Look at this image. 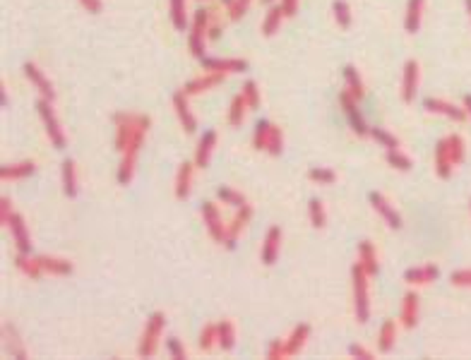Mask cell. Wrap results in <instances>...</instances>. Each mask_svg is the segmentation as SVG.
I'll use <instances>...</instances> for the list:
<instances>
[{"label":"cell","mask_w":471,"mask_h":360,"mask_svg":"<svg viewBox=\"0 0 471 360\" xmlns=\"http://www.w3.org/2000/svg\"><path fill=\"white\" fill-rule=\"evenodd\" d=\"M149 127H151V118L144 116V113H139L137 127H135L130 142H128V147L121 151V154H123L121 156V166H118V173H116V178H118V183H121V185H128L132 180L135 164H137V154H139V149H142L144 137H147Z\"/></svg>","instance_id":"obj_1"},{"label":"cell","mask_w":471,"mask_h":360,"mask_svg":"<svg viewBox=\"0 0 471 360\" xmlns=\"http://www.w3.org/2000/svg\"><path fill=\"white\" fill-rule=\"evenodd\" d=\"M210 22H212V8H198L193 15V22H190V36H188V50L190 55H195L198 60H202L207 55V32H210Z\"/></svg>","instance_id":"obj_2"},{"label":"cell","mask_w":471,"mask_h":360,"mask_svg":"<svg viewBox=\"0 0 471 360\" xmlns=\"http://www.w3.org/2000/svg\"><path fill=\"white\" fill-rule=\"evenodd\" d=\"M351 281H353V312H356L358 322H368L370 319V291H368V274L361 264L351 267Z\"/></svg>","instance_id":"obj_3"},{"label":"cell","mask_w":471,"mask_h":360,"mask_svg":"<svg viewBox=\"0 0 471 360\" xmlns=\"http://www.w3.org/2000/svg\"><path fill=\"white\" fill-rule=\"evenodd\" d=\"M164 327H166V314L164 312H151L149 319H147V324H144L139 346H137L139 358H151V356H154L156 348H159L161 334H164Z\"/></svg>","instance_id":"obj_4"},{"label":"cell","mask_w":471,"mask_h":360,"mask_svg":"<svg viewBox=\"0 0 471 360\" xmlns=\"http://www.w3.org/2000/svg\"><path fill=\"white\" fill-rule=\"evenodd\" d=\"M36 113H39V118H41L43 127H46V134H48L50 144H53L55 149H65V147H67V137H65L63 127H60L58 116H55L53 101H48V99H39V101H36Z\"/></svg>","instance_id":"obj_5"},{"label":"cell","mask_w":471,"mask_h":360,"mask_svg":"<svg viewBox=\"0 0 471 360\" xmlns=\"http://www.w3.org/2000/svg\"><path fill=\"white\" fill-rule=\"evenodd\" d=\"M418 87H421V65L418 60L409 58L402 67V101L404 104H414L418 97Z\"/></svg>","instance_id":"obj_6"},{"label":"cell","mask_w":471,"mask_h":360,"mask_svg":"<svg viewBox=\"0 0 471 360\" xmlns=\"http://www.w3.org/2000/svg\"><path fill=\"white\" fill-rule=\"evenodd\" d=\"M339 106H341V111H344L346 120H349L351 130L356 132L358 137H366V134H370V127L366 125V120H363L361 111H358V101L353 99L346 89H341L339 92Z\"/></svg>","instance_id":"obj_7"},{"label":"cell","mask_w":471,"mask_h":360,"mask_svg":"<svg viewBox=\"0 0 471 360\" xmlns=\"http://www.w3.org/2000/svg\"><path fill=\"white\" fill-rule=\"evenodd\" d=\"M137 120H139V113H123V111L114 113V127H116L114 149L123 151L128 147V142H130L135 127H137Z\"/></svg>","instance_id":"obj_8"},{"label":"cell","mask_w":471,"mask_h":360,"mask_svg":"<svg viewBox=\"0 0 471 360\" xmlns=\"http://www.w3.org/2000/svg\"><path fill=\"white\" fill-rule=\"evenodd\" d=\"M200 63L207 72H219V75H243L248 70L245 58H212V55H205Z\"/></svg>","instance_id":"obj_9"},{"label":"cell","mask_w":471,"mask_h":360,"mask_svg":"<svg viewBox=\"0 0 471 360\" xmlns=\"http://www.w3.org/2000/svg\"><path fill=\"white\" fill-rule=\"evenodd\" d=\"M202 221H205V228L207 233H210V238L217 240V243H224V238H226V223H224L217 205L202 202Z\"/></svg>","instance_id":"obj_10"},{"label":"cell","mask_w":471,"mask_h":360,"mask_svg":"<svg viewBox=\"0 0 471 360\" xmlns=\"http://www.w3.org/2000/svg\"><path fill=\"white\" fill-rule=\"evenodd\" d=\"M368 202H370V207H373V209L378 212V216L383 219V221L392 230H400L402 228V214L390 205V200H387L383 193H370L368 195Z\"/></svg>","instance_id":"obj_11"},{"label":"cell","mask_w":471,"mask_h":360,"mask_svg":"<svg viewBox=\"0 0 471 360\" xmlns=\"http://www.w3.org/2000/svg\"><path fill=\"white\" fill-rule=\"evenodd\" d=\"M171 104H173V109H176V116H178V120H181L183 130L188 134H193L198 130V118H195L193 109H190V97L183 92V89H178V92L171 97Z\"/></svg>","instance_id":"obj_12"},{"label":"cell","mask_w":471,"mask_h":360,"mask_svg":"<svg viewBox=\"0 0 471 360\" xmlns=\"http://www.w3.org/2000/svg\"><path fill=\"white\" fill-rule=\"evenodd\" d=\"M22 70H25V77L32 82V87L36 89L39 94H41V99H48V101H55V89H53V82L46 77V72L41 70L36 63H25L22 65Z\"/></svg>","instance_id":"obj_13"},{"label":"cell","mask_w":471,"mask_h":360,"mask_svg":"<svg viewBox=\"0 0 471 360\" xmlns=\"http://www.w3.org/2000/svg\"><path fill=\"white\" fill-rule=\"evenodd\" d=\"M423 109L428 111V113L450 118V120H454V123H464V120H467V118H469V116H467V111H464V106H462V109H459V106L450 104V101H445V99H435V97L423 99Z\"/></svg>","instance_id":"obj_14"},{"label":"cell","mask_w":471,"mask_h":360,"mask_svg":"<svg viewBox=\"0 0 471 360\" xmlns=\"http://www.w3.org/2000/svg\"><path fill=\"white\" fill-rule=\"evenodd\" d=\"M252 219V207L250 205H243L238 207V212H235V216L231 219V223L226 226V238H224V245L228 247V250H233L235 243H238L240 233L245 230V226L250 223Z\"/></svg>","instance_id":"obj_15"},{"label":"cell","mask_w":471,"mask_h":360,"mask_svg":"<svg viewBox=\"0 0 471 360\" xmlns=\"http://www.w3.org/2000/svg\"><path fill=\"white\" fill-rule=\"evenodd\" d=\"M421 317V298L416 291H409L402 298V305H400V319H402V327L404 329H414L418 324Z\"/></svg>","instance_id":"obj_16"},{"label":"cell","mask_w":471,"mask_h":360,"mask_svg":"<svg viewBox=\"0 0 471 360\" xmlns=\"http://www.w3.org/2000/svg\"><path fill=\"white\" fill-rule=\"evenodd\" d=\"M8 228H10V233H13L17 252H22V255H32V235H29V228H27V223H25V216H22L20 212L13 214Z\"/></svg>","instance_id":"obj_17"},{"label":"cell","mask_w":471,"mask_h":360,"mask_svg":"<svg viewBox=\"0 0 471 360\" xmlns=\"http://www.w3.org/2000/svg\"><path fill=\"white\" fill-rule=\"evenodd\" d=\"M279 247H282V228L279 226L267 228L265 240H262V250H260V262L265 264V267H272V264L277 262Z\"/></svg>","instance_id":"obj_18"},{"label":"cell","mask_w":471,"mask_h":360,"mask_svg":"<svg viewBox=\"0 0 471 360\" xmlns=\"http://www.w3.org/2000/svg\"><path fill=\"white\" fill-rule=\"evenodd\" d=\"M224 77L226 75H219V72H205L202 77H195V80L185 82L183 92L188 94V97H198V94H205V92H210V89L219 87V84L224 82Z\"/></svg>","instance_id":"obj_19"},{"label":"cell","mask_w":471,"mask_h":360,"mask_svg":"<svg viewBox=\"0 0 471 360\" xmlns=\"http://www.w3.org/2000/svg\"><path fill=\"white\" fill-rule=\"evenodd\" d=\"M452 171H454V161L450 154V139L445 137L435 144V173H437V178L447 180V178H452Z\"/></svg>","instance_id":"obj_20"},{"label":"cell","mask_w":471,"mask_h":360,"mask_svg":"<svg viewBox=\"0 0 471 360\" xmlns=\"http://www.w3.org/2000/svg\"><path fill=\"white\" fill-rule=\"evenodd\" d=\"M440 277V269L435 267V264H423V267H411L404 272V281L411 286H428L437 281Z\"/></svg>","instance_id":"obj_21"},{"label":"cell","mask_w":471,"mask_h":360,"mask_svg":"<svg viewBox=\"0 0 471 360\" xmlns=\"http://www.w3.org/2000/svg\"><path fill=\"white\" fill-rule=\"evenodd\" d=\"M195 166L198 164H190V161H183L181 166H178V173H176V197L178 200H188L190 193H193V178H195Z\"/></svg>","instance_id":"obj_22"},{"label":"cell","mask_w":471,"mask_h":360,"mask_svg":"<svg viewBox=\"0 0 471 360\" xmlns=\"http://www.w3.org/2000/svg\"><path fill=\"white\" fill-rule=\"evenodd\" d=\"M308 336H310V324H306V322L296 324L294 331H291V334H289V339L284 341V353H286V358L299 356V353L303 351V346H306Z\"/></svg>","instance_id":"obj_23"},{"label":"cell","mask_w":471,"mask_h":360,"mask_svg":"<svg viewBox=\"0 0 471 360\" xmlns=\"http://www.w3.org/2000/svg\"><path fill=\"white\" fill-rule=\"evenodd\" d=\"M0 331H3V346H5V351H8L13 358L25 360L27 358V348H25V344H22V339H20V331H17L10 322H5L3 327H0Z\"/></svg>","instance_id":"obj_24"},{"label":"cell","mask_w":471,"mask_h":360,"mask_svg":"<svg viewBox=\"0 0 471 360\" xmlns=\"http://www.w3.org/2000/svg\"><path fill=\"white\" fill-rule=\"evenodd\" d=\"M358 264L366 269L368 277H378L380 274L378 252H375V245L370 243V240H361V243H358Z\"/></svg>","instance_id":"obj_25"},{"label":"cell","mask_w":471,"mask_h":360,"mask_svg":"<svg viewBox=\"0 0 471 360\" xmlns=\"http://www.w3.org/2000/svg\"><path fill=\"white\" fill-rule=\"evenodd\" d=\"M341 75H344V89L351 94L356 101H361L366 97V84H363V77L361 72L356 70L353 65H344V70H341Z\"/></svg>","instance_id":"obj_26"},{"label":"cell","mask_w":471,"mask_h":360,"mask_svg":"<svg viewBox=\"0 0 471 360\" xmlns=\"http://www.w3.org/2000/svg\"><path fill=\"white\" fill-rule=\"evenodd\" d=\"M425 0H407V13H404V29L409 34H416L423 22Z\"/></svg>","instance_id":"obj_27"},{"label":"cell","mask_w":471,"mask_h":360,"mask_svg":"<svg viewBox=\"0 0 471 360\" xmlns=\"http://www.w3.org/2000/svg\"><path fill=\"white\" fill-rule=\"evenodd\" d=\"M39 264L43 267L46 274H53V277H70L72 274V262L65 260V257H48V255H36Z\"/></svg>","instance_id":"obj_28"},{"label":"cell","mask_w":471,"mask_h":360,"mask_svg":"<svg viewBox=\"0 0 471 360\" xmlns=\"http://www.w3.org/2000/svg\"><path fill=\"white\" fill-rule=\"evenodd\" d=\"M214 147H217V132L214 130H207L200 137L198 151H195V164H198V168L210 166V159H212V151H214Z\"/></svg>","instance_id":"obj_29"},{"label":"cell","mask_w":471,"mask_h":360,"mask_svg":"<svg viewBox=\"0 0 471 360\" xmlns=\"http://www.w3.org/2000/svg\"><path fill=\"white\" fill-rule=\"evenodd\" d=\"M168 17L171 25L178 32H185L190 27V15H188V0H168Z\"/></svg>","instance_id":"obj_30"},{"label":"cell","mask_w":471,"mask_h":360,"mask_svg":"<svg viewBox=\"0 0 471 360\" xmlns=\"http://www.w3.org/2000/svg\"><path fill=\"white\" fill-rule=\"evenodd\" d=\"M284 10H282V5H269L267 8V13H265V17H262V36H274V34L279 32V27H282V22H284Z\"/></svg>","instance_id":"obj_31"},{"label":"cell","mask_w":471,"mask_h":360,"mask_svg":"<svg viewBox=\"0 0 471 360\" xmlns=\"http://www.w3.org/2000/svg\"><path fill=\"white\" fill-rule=\"evenodd\" d=\"M15 267L20 269L22 274H25L27 279H32V281H39L43 277V267L39 264V260L36 257H29V255H22V252H17V257H15Z\"/></svg>","instance_id":"obj_32"},{"label":"cell","mask_w":471,"mask_h":360,"mask_svg":"<svg viewBox=\"0 0 471 360\" xmlns=\"http://www.w3.org/2000/svg\"><path fill=\"white\" fill-rule=\"evenodd\" d=\"M36 171V164L34 161H20V164H5L0 168V178L3 180H22L29 178Z\"/></svg>","instance_id":"obj_33"},{"label":"cell","mask_w":471,"mask_h":360,"mask_svg":"<svg viewBox=\"0 0 471 360\" xmlns=\"http://www.w3.org/2000/svg\"><path fill=\"white\" fill-rule=\"evenodd\" d=\"M248 104H245V99H243V94H235V97L231 99V104H228V109H226V120H228V125L231 127H238V125H243V120H245V113H248Z\"/></svg>","instance_id":"obj_34"},{"label":"cell","mask_w":471,"mask_h":360,"mask_svg":"<svg viewBox=\"0 0 471 360\" xmlns=\"http://www.w3.org/2000/svg\"><path fill=\"white\" fill-rule=\"evenodd\" d=\"M395 341H397V322L395 319H385L383 327H380V334H378L380 353H390L392 348H395Z\"/></svg>","instance_id":"obj_35"},{"label":"cell","mask_w":471,"mask_h":360,"mask_svg":"<svg viewBox=\"0 0 471 360\" xmlns=\"http://www.w3.org/2000/svg\"><path fill=\"white\" fill-rule=\"evenodd\" d=\"M217 344L221 351H231L235 346V327L228 319H221V322L217 324Z\"/></svg>","instance_id":"obj_36"},{"label":"cell","mask_w":471,"mask_h":360,"mask_svg":"<svg viewBox=\"0 0 471 360\" xmlns=\"http://www.w3.org/2000/svg\"><path fill=\"white\" fill-rule=\"evenodd\" d=\"M332 15H334V22L339 29H351L353 25V15H351V5L346 3V0H334L332 3Z\"/></svg>","instance_id":"obj_37"},{"label":"cell","mask_w":471,"mask_h":360,"mask_svg":"<svg viewBox=\"0 0 471 360\" xmlns=\"http://www.w3.org/2000/svg\"><path fill=\"white\" fill-rule=\"evenodd\" d=\"M63 190H65V197H70V200L77 195V168L72 159L63 161Z\"/></svg>","instance_id":"obj_38"},{"label":"cell","mask_w":471,"mask_h":360,"mask_svg":"<svg viewBox=\"0 0 471 360\" xmlns=\"http://www.w3.org/2000/svg\"><path fill=\"white\" fill-rule=\"evenodd\" d=\"M267 154L269 156H282V151H284V132H282V127L279 125H269V137H267Z\"/></svg>","instance_id":"obj_39"},{"label":"cell","mask_w":471,"mask_h":360,"mask_svg":"<svg viewBox=\"0 0 471 360\" xmlns=\"http://www.w3.org/2000/svg\"><path fill=\"white\" fill-rule=\"evenodd\" d=\"M308 216H310L313 228H325V223H327V212H325V205L318 197L308 202Z\"/></svg>","instance_id":"obj_40"},{"label":"cell","mask_w":471,"mask_h":360,"mask_svg":"<svg viewBox=\"0 0 471 360\" xmlns=\"http://www.w3.org/2000/svg\"><path fill=\"white\" fill-rule=\"evenodd\" d=\"M370 137H373L375 142L380 144V147H385L387 151L400 149V139H397L392 132H387L385 127H370Z\"/></svg>","instance_id":"obj_41"},{"label":"cell","mask_w":471,"mask_h":360,"mask_svg":"<svg viewBox=\"0 0 471 360\" xmlns=\"http://www.w3.org/2000/svg\"><path fill=\"white\" fill-rule=\"evenodd\" d=\"M217 197L224 202V205H231V207H235V209L243 207V205H248L243 193H238V190H233V188H226V185H221V188L217 190Z\"/></svg>","instance_id":"obj_42"},{"label":"cell","mask_w":471,"mask_h":360,"mask_svg":"<svg viewBox=\"0 0 471 360\" xmlns=\"http://www.w3.org/2000/svg\"><path fill=\"white\" fill-rule=\"evenodd\" d=\"M385 161L390 164L395 171H402V173H409L414 168V164H411V159H409L407 154H402L400 149H392V151H387V156H385Z\"/></svg>","instance_id":"obj_43"},{"label":"cell","mask_w":471,"mask_h":360,"mask_svg":"<svg viewBox=\"0 0 471 360\" xmlns=\"http://www.w3.org/2000/svg\"><path fill=\"white\" fill-rule=\"evenodd\" d=\"M243 99H245V104H248V109L250 111H257L260 109V87H257V82L255 80H248L243 84Z\"/></svg>","instance_id":"obj_44"},{"label":"cell","mask_w":471,"mask_h":360,"mask_svg":"<svg viewBox=\"0 0 471 360\" xmlns=\"http://www.w3.org/2000/svg\"><path fill=\"white\" fill-rule=\"evenodd\" d=\"M308 178L313 180V183H320V185H334L336 183V173L332 168H325V166H313L310 171H308Z\"/></svg>","instance_id":"obj_45"},{"label":"cell","mask_w":471,"mask_h":360,"mask_svg":"<svg viewBox=\"0 0 471 360\" xmlns=\"http://www.w3.org/2000/svg\"><path fill=\"white\" fill-rule=\"evenodd\" d=\"M269 125H272V120H260L255 125V134H252V147H255L257 151H265L267 149Z\"/></svg>","instance_id":"obj_46"},{"label":"cell","mask_w":471,"mask_h":360,"mask_svg":"<svg viewBox=\"0 0 471 360\" xmlns=\"http://www.w3.org/2000/svg\"><path fill=\"white\" fill-rule=\"evenodd\" d=\"M450 154H452V161H454V166H459L464 161V154H467V147H464V137L462 134H450Z\"/></svg>","instance_id":"obj_47"},{"label":"cell","mask_w":471,"mask_h":360,"mask_svg":"<svg viewBox=\"0 0 471 360\" xmlns=\"http://www.w3.org/2000/svg\"><path fill=\"white\" fill-rule=\"evenodd\" d=\"M217 344V324H205L200 334V351H210Z\"/></svg>","instance_id":"obj_48"},{"label":"cell","mask_w":471,"mask_h":360,"mask_svg":"<svg viewBox=\"0 0 471 360\" xmlns=\"http://www.w3.org/2000/svg\"><path fill=\"white\" fill-rule=\"evenodd\" d=\"M250 5H252V0H233V3L226 8V10H228V13H226V15H228V20H231V22H238L240 17L248 13Z\"/></svg>","instance_id":"obj_49"},{"label":"cell","mask_w":471,"mask_h":360,"mask_svg":"<svg viewBox=\"0 0 471 360\" xmlns=\"http://www.w3.org/2000/svg\"><path fill=\"white\" fill-rule=\"evenodd\" d=\"M452 286H459V289H471V269H457L450 277Z\"/></svg>","instance_id":"obj_50"},{"label":"cell","mask_w":471,"mask_h":360,"mask_svg":"<svg viewBox=\"0 0 471 360\" xmlns=\"http://www.w3.org/2000/svg\"><path fill=\"white\" fill-rule=\"evenodd\" d=\"M166 348H168V353H171V358H176V360H185V358H188V353H185V346L181 344V339H178V336H171V339L166 341Z\"/></svg>","instance_id":"obj_51"},{"label":"cell","mask_w":471,"mask_h":360,"mask_svg":"<svg viewBox=\"0 0 471 360\" xmlns=\"http://www.w3.org/2000/svg\"><path fill=\"white\" fill-rule=\"evenodd\" d=\"M265 356H267L269 360H282V358H286V353H284V341H282V339H272V341H269Z\"/></svg>","instance_id":"obj_52"},{"label":"cell","mask_w":471,"mask_h":360,"mask_svg":"<svg viewBox=\"0 0 471 360\" xmlns=\"http://www.w3.org/2000/svg\"><path fill=\"white\" fill-rule=\"evenodd\" d=\"M13 214H15V209H13V202H10V197H3V200H0V223H3V226H8L10 219H13Z\"/></svg>","instance_id":"obj_53"},{"label":"cell","mask_w":471,"mask_h":360,"mask_svg":"<svg viewBox=\"0 0 471 360\" xmlns=\"http://www.w3.org/2000/svg\"><path fill=\"white\" fill-rule=\"evenodd\" d=\"M89 15H101L104 13V0H77Z\"/></svg>","instance_id":"obj_54"},{"label":"cell","mask_w":471,"mask_h":360,"mask_svg":"<svg viewBox=\"0 0 471 360\" xmlns=\"http://www.w3.org/2000/svg\"><path fill=\"white\" fill-rule=\"evenodd\" d=\"M349 356L351 358H361V360H373V351H368V348L361 346V344H351L349 346Z\"/></svg>","instance_id":"obj_55"},{"label":"cell","mask_w":471,"mask_h":360,"mask_svg":"<svg viewBox=\"0 0 471 360\" xmlns=\"http://www.w3.org/2000/svg\"><path fill=\"white\" fill-rule=\"evenodd\" d=\"M279 5H282V10H284L286 17H296V15H299L301 0H279Z\"/></svg>","instance_id":"obj_56"},{"label":"cell","mask_w":471,"mask_h":360,"mask_svg":"<svg viewBox=\"0 0 471 360\" xmlns=\"http://www.w3.org/2000/svg\"><path fill=\"white\" fill-rule=\"evenodd\" d=\"M464 111H467V116L471 118V94H467V97H464Z\"/></svg>","instance_id":"obj_57"},{"label":"cell","mask_w":471,"mask_h":360,"mask_svg":"<svg viewBox=\"0 0 471 360\" xmlns=\"http://www.w3.org/2000/svg\"><path fill=\"white\" fill-rule=\"evenodd\" d=\"M0 97H3V109H8V106H10V99H8V89H5V87L0 89Z\"/></svg>","instance_id":"obj_58"},{"label":"cell","mask_w":471,"mask_h":360,"mask_svg":"<svg viewBox=\"0 0 471 360\" xmlns=\"http://www.w3.org/2000/svg\"><path fill=\"white\" fill-rule=\"evenodd\" d=\"M464 5H467V13H469V20H471V0H464Z\"/></svg>","instance_id":"obj_59"},{"label":"cell","mask_w":471,"mask_h":360,"mask_svg":"<svg viewBox=\"0 0 471 360\" xmlns=\"http://www.w3.org/2000/svg\"><path fill=\"white\" fill-rule=\"evenodd\" d=\"M231 3H233V0H221V5H224V8H228V5H231Z\"/></svg>","instance_id":"obj_60"},{"label":"cell","mask_w":471,"mask_h":360,"mask_svg":"<svg viewBox=\"0 0 471 360\" xmlns=\"http://www.w3.org/2000/svg\"><path fill=\"white\" fill-rule=\"evenodd\" d=\"M262 3H269V5H272V3H274V0H262Z\"/></svg>","instance_id":"obj_61"},{"label":"cell","mask_w":471,"mask_h":360,"mask_svg":"<svg viewBox=\"0 0 471 360\" xmlns=\"http://www.w3.org/2000/svg\"><path fill=\"white\" fill-rule=\"evenodd\" d=\"M198 3H205V0H198Z\"/></svg>","instance_id":"obj_62"},{"label":"cell","mask_w":471,"mask_h":360,"mask_svg":"<svg viewBox=\"0 0 471 360\" xmlns=\"http://www.w3.org/2000/svg\"><path fill=\"white\" fill-rule=\"evenodd\" d=\"M469 207H471V202H469Z\"/></svg>","instance_id":"obj_63"}]
</instances>
